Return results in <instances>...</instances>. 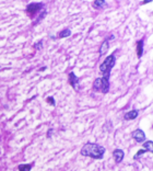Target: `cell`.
I'll return each instance as SVG.
<instances>
[{
    "mask_svg": "<svg viewBox=\"0 0 153 171\" xmlns=\"http://www.w3.org/2000/svg\"><path fill=\"white\" fill-rule=\"evenodd\" d=\"M45 15H46V11H44V12H43V14H40V17L37 18V21L35 22V24H36V23H38V22H40V20H43V19H44V17H45Z\"/></svg>",
    "mask_w": 153,
    "mask_h": 171,
    "instance_id": "cell-18",
    "label": "cell"
},
{
    "mask_svg": "<svg viewBox=\"0 0 153 171\" xmlns=\"http://www.w3.org/2000/svg\"><path fill=\"white\" fill-rule=\"evenodd\" d=\"M69 83H70L71 87L74 90H78L79 89V78L75 76V74L73 71L69 72Z\"/></svg>",
    "mask_w": 153,
    "mask_h": 171,
    "instance_id": "cell-4",
    "label": "cell"
},
{
    "mask_svg": "<svg viewBox=\"0 0 153 171\" xmlns=\"http://www.w3.org/2000/svg\"><path fill=\"white\" fill-rule=\"evenodd\" d=\"M47 102L50 103L52 105H55V101H54V98H53V97H48L47 98Z\"/></svg>",
    "mask_w": 153,
    "mask_h": 171,
    "instance_id": "cell-19",
    "label": "cell"
},
{
    "mask_svg": "<svg viewBox=\"0 0 153 171\" xmlns=\"http://www.w3.org/2000/svg\"><path fill=\"white\" fill-rule=\"evenodd\" d=\"M144 152H146V149H140L139 151L137 152L136 155H134V157H133V159H137V158H138V157L139 156H141L142 154H144Z\"/></svg>",
    "mask_w": 153,
    "mask_h": 171,
    "instance_id": "cell-17",
    "label": "cell"
},
{
    "mask_svg": "<svg viewBox=\"0 0 153 171\" xmlns=\"http://www.w3.org/2000/svg\"><path fill=\"white\" fill-rule=\"evenodd\" d=\"M93 89L94 90H100L101 89V78H96L93 85Z\"/></svg>",
    "mask_w": 153,
    "mask_h": 171,
    "instance_id": "cell-15",
    "label": "cell"
},
{
    "mask_svg": "<svg viewBox=\"0 0 153 171\" xmlns=\"http://www.w3.org/2000/svg\"><path fill=\"white\" fill-rule=\"evenodd\" d=\"M71 35V31L69 30V28H64L61 32H59L58 36L59 38H64V37H68V36Z\"/></svg>",
    "mask_w": 153,
    "mask_h": 171,
    "instance_id": "cell-11",
    "label": "cell"
},
{
    "mask_svg": "<svg viewBox=\"0 0 153 171\" xmlns=\"http://www.w3.org/2000/svg\"><path fill=\"white\" fill-rule=\"evenodd\" d=\"M138 114H139L138 110H132V111H130V112H127V113L125 114V120H134L138 116Z\"/></svg>",
    "mask_w": 153,
    "mask_h": 171,
    "instance_id": "cell-9",
    "label": "cell"
},
{
    "mask_svg": "<svg viewBox=\"0 0 153 171\" xmlns=\"http://www.w3.org/2000/svg\"><path fill=\"white\" fill-rule=\"evenodd\" d=\"M42 46H43V41H38L37 43L34 44V48H35V50H40Z\"/></svg>",
    "mask_w": 153,
    "mask_h": 171,
    "instance_id": "cell-16",
    "label": "cell"
},
{
    "mask_svg": "<svg viewBox=\"0 0 153 171\" xmlns=\"http://www.w3.org/2000/svg\"><path fill=\"white\" fill-rule=\"evenodd\" d=\"M132 138L138 142H142L146 139V134H144L143 131H141V129H136V131L132 133Z\"/></svg>",
    "mask_w": 153,
    "mask_h": 171,
    "instance_id": "cell-6",
    "label": "cell"
},
{
    "mask_svg": "<svg viewBox=\"0 0 153 171\" xmlns=\"http://www.w3.org/2000/svg\"><path fill=\"white\" fill-rule=\"evenodd\" d=\"M81 154L83 156L91 157L93 159H102L105 154V148L101 145L94 144V142H87L82 147Z\"/></svg>",
    "mask_w": 153,
    "mask_h": 171,
    "instance_id": "cell-1",
    "label": "cell"
},
{
    "mask_svg": "<svg viewBox=\"0 0 153 171\" xmlns=\"http://www.w3.org/2000/svg\"><path fill=\"white\" fill-rule=\"evenodd\" d=\"M106 5V1L104 0H94V2H93V7L95 9H99V8H102Z\"/></svg>",
    "mask_w": 153,
    "mask_h": 171,
    "instance_id": "cell-12",
    "label": "cell"
},
{
    "mask_svg": "<svg viewBox=\"0 0 153 171\" xmlns=\"http://www.w3.org/2000/svg\"><path fill=\"white\" fill-rule=\"evenodd\" d=\"M109 44H108V40H105L103 42V44L101 45V47H100V55H104L106 54V52L108 50V47H109Z\"/></svg>",
    "mask_w": 153,
    "mask_h": 171,
    "instance_id": "cell-10",
    "label": "cell"
},
{
    "mask_svg": "<svg viewBox=\"0 0 153 171\" xmlns=\"http://www.w3.org/2000/svg\"><path fill=\"white\" fill-rule=\"evenodd\" d=\"M18 168H19V171H30L32 164H20Z\"/></svg>",
    "mask_w": 153,
    "mask_h": 171,
    "instance_id": "cell-14",
    "label": "cell"
},
{
    "mask_svg": "<svg viewBox=\"0 0 153 171\" xmlns=\"http://www.w3.org/2000/svg\"><path fill=\"white\" fill-rule=\"evenodd\" d=\"M44 7V5L40 2H33V3H30V5L26 7V10H27V12H30V13H35V12L40 11L42 8Z\"/></svg>",
    "mask_w": 153,
    "mask_h": 171,
    "instance_id": "cell-5",
    "label": "cell"
},
{
    "mask_svg": "<svg viewBox=\"0 0 153 171\" xmlns=\"http://www.w3.org/2000/svg\"><path fill=\"white\" fill-rule=\"evenodd\" d=\"M143 2L144 3H149V2H152V0H144Z\"/></svg>",
    "mask_w": 153,
    "mask_h": 171,
    "instance_id": "cell-20",
    "label": "cell"
},
{
    "mask_svg": "<svg viewBox=\"0 0 153 171\" xmlns=\"http://www.w3.org/2000/svg\"><path fill=\"white\" fill-rule=\"evenodd\" d=\"M109 76H111V74H105L103 78H101V89H100V91H102L103 93H107L109 90Z\"/></svg>",
    "mask_w": 153,
    "mask_h": 171,
    "instance_id": "cell-3",
    "label": "cell"
},
{
    "mask_svg": "<svg viewBox=\"0 0 153 171\" xmlns=\"http://www.w3.org/2000/svg\"><path fill=\"white\" fill-rule=\"evenodd\" d=\"M113 156H114L115 161L117 162V164H119V162L122 161L124 157H125V154H124V151H122L121 149H115L113 151Z\"/></svg>",
    "mask_w": 153,
    "mask_h": 171,
    "instance_id": "cell-7",
    "label": "cell"
},
{
    "mask_svg": "<svg viewBox=\"0 0 153 171\" xmlns=\"http://www.w3.org/2000/svg\"><path fill=\"white\" fill-rule=\"evenodd\" d=\"M143 147H144V149H146L148 151L153 152V142L152 140H149V142H143Z\"/></svg>",
    "mask_w": 153,
    "mask_h": 171,
    "instance_id": "cell-13",
    "label": "cell"
},
{
    "mask_svg": "<svg viewBox=\"0 0 153 171\" xmlns=\"http://www.w3.org/2000/svg\"><path fill=\"white\" fill-rule=\"evenodd\" d=\"M142 54H143V40H140L137 43V55L138 58H141Z\"/></svg>",
    "mask_w": 153,
    "mask_h": 171,
    "instance_id": "cell-8",
    "label": "cell"
},
{
    "mask_svg": "<svg viewBox=\"0 0 153 171\" xmlns=\"http://www.w3.org/2000/svg\"><path fill=\"white\" fill-rule=\"evenodd\" d=\"M116 63V58L114 55H109L108 57H106V59L103 62V64H101L100 66V70L103 75L105 74H111V70Z\"/></svg>",
    "mask_w": 153,
    "mask_h": 171,
    "instance_id": "cell-2",
    "label": "cell"
}]
</instances>
